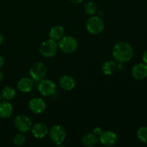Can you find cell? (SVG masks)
Wrapping results in <instances>:
<instances>
[{
  "instance_id": "6da1fadb",
  "label": "cell",
  "mask_w": 147,
  "mask_h": 147,
  "mask_svg": "<svg viewBox=\"0 0 147 147\" xmlns=\"http://www.w3.org/2000/svg\"><path fill=\"white\" fill-rule=\"evenodd\" d=\"M134 49L126 42H119L114 45L112 51L113 58L119 63H124L130 61L134 57Z\"/></svg>"
},
{
  "instance_id": "7a4b0ae2",
  "label": "cell",
  "mask_w": 147,
  "mask_h": 147,
  "mask_svg": "<svg viewBox=\"0 0 147 147\" xmlns=\"http://www.w3.org/2000/svg\"><path fill=\"white\" fill-rule=\"evenodd\" d=\"M58 47L62 52L67 54L73 53L77 50L78 42L76 37L73 36H63L59 41Z\"/></svg>"
},
{
  "instance_id": "3957f363",
  "label": "cell",
  "mask_w": 147,
  "mask_h": 147,
  "mask_svg": "<svg viewBox=\"0 0 147 147\" xmlns=\"http://www.w3.org/2000/svg\"><path fill=\"white\" fill-rule=\"evenodd\" d=\"M86 27L90 34L96 35L103 31L105 24L100 17L98 16H93L88 19L86 23Z\"/></svg>"
},
{
  "instance_id": "277c9868",
  "label": "cell",
  "mask_w": 147,
  "mask_h": 147,
  "mask_svg": "<svg viewBox=\"0 0 147 147\" xmlns=\"http://www.w3.org/2000/svg\"><path fill=\"white\" fill-rule=\"evenodd\" d=\"M58 48V45L56 43L55 40L49 39L42 42L40 45V53L45 57H53L56 55Z\"/></svg>"
},
{
  "instance_id": "5b68a950",
  "label": "cell",
  "mask_w": 147,
  "mask_h": 147,
  "mask_svg": "<svg viewBox=\"0 0 147 147\" xmlns=\"http://www.w3.org/2000/svg\"><path fill=\"white\" fill-rule=\"evenodd\" d=\"M49 135L51 140L57 146L63 144L66 138V131L63 126L60 125H55L53 126L49 131Z\"/></svg>"
},
{
  "instance_id": "8992f818",
  "label": "cell",
  "mask_w": 147,
  "mask_h": 147,
  "mask_svg": "<svg viewBox=\"0 0 147 147\" xmlns=\"http://www.w3.org/2000/svg\"><path fill=\"white\" fill-rule=\"evenodd\" d=\"M14 126L19 131L25 133L32 129V123L28 116L25 115H18L14 119Z\"/></svg>"
},
{
  "instance_id": "52a82bcc",
  "label": "cell",
  "mask_w": 147,
  "mask_h": 147,
  "mask_svg": "<svg viewBox=\"0 0 147 147\" xmlns=\"http://www.w3.org/2000/svg\"><path fill=\"white\" fill-rule=\"evenodd\" d=\"M47 69L42 63H36L31 67L30 75L32 80L35 82H40L45 78Z\"/></svg>"
},
{
  "instance_id": "ba28073f",
  "label": "cell",
  "mask_w": 147,
  "mask_h": 147,
  "mask_svg": "<svg viewBox=\"0 0 147 147\" xmlns=\"http://www.w3.org/2000/svg\"><path fill=\"white\" fill-rule=\"evenodd\" d=\"M38 91L44 96H53L56 92V85L53 80L43 79L38 85Z\"/></svg>"
},
{
  "instance_id": "9c48e42d",
  "label": "cell",
  "mask_w": 147,
  "mask_h": 147,
  "mask_svg": "<svg viewBox=\"0 0 147 147\" xmlns=\"http://www.w3.org/2000/svg\"><path fill=\"white\" fill-rule=\"evenodd\" d=\"M99 140L103 146H113L117 143L118 136L111 131H104L99 135Z\"/></svg>"
},
{
  "instance_id": "30bf717a",
  "label": "cell",
  "mask_w": 147,
  "mask_h": 147,
  "mask_svg": "<svg viewBox=\"0 0 147 147\" xmlns=\"http://www.w3.org/2000/svg\"><path fill=\"white\" fill-rule=\"evenodd\" d=\"M29 109L32 113L40 114L45 110L46 103L44 100L40 98H33L29 102Z\"/></svg>"
},
{
  "instance_id": "8fae6325",
  "label": "cell",
  "mask_w": 147,
  "mask_h": 147,
  "mask_svg": "<svg viewBox=\"0 0 147 147\" xmlns=\"http://www.w3.org/2000/svg\"><path fill=\"white\" fill-rule=\"evenodd\" d=\"M132 76L138 80H144L147 78V65L145 63H138L132 68Z\"/></svg>"
},
{
  "instance_id": "7c38bea8",
  "label": "cell",
  "mask_w": 147,
  "mask_h": 147,
  "mask_svg": "<svg viewBox=\"0 0 147 147\" xmlns=\"http://www.w3.org/2000/svg\"><path fill=\"white\" fill-rule=\"evenodd\" d=\"M32 133L37 139L45 138L49 134L48 126L44 123H37L32 126Z\"/></svg>"
},
{
  "instance_id": "4fadbf2b",
  "label": "cell",
  "mask_w": 147,
  "mask_h": 147,
  "mask_svg": "<svg viewBox=\"0 0 147 147\" xmlns=\"http://www.w3.org/2000/svg\"><path fill=\"white\" fill-rule=\"evenodd\" d=\"M59 84L60 88L64 90H71L76 86L74 78L70 76H63L59 79Z\"/></svg>"
},
{
  "instance_id": "5bb4252c",
  "label": "cell",
  "mask_w": 147,
  "mask_h": 147,
  "mask_svg": "<svg viewBox=\"0 0 147 147\" xmlns=\"http://www.w3.org/2000/svg\"><path fill=\"white\" fill-rule=\"evenodd\" d=\"M17 89L22 93H29L33 87V80L29 78H22L17 83Z\"/></svg>"
},
{
  "instance_id": "9a60e30c",
  "label": "cell",
  "mask_w": 147,
  "mask_h": 147,
  "mask_svg": "<svg viewBox=\"0 0 147 147\" xmlns=\"http://www.w3.org/2000/svg\"><path fill=\"white\" fill-rule=\"evenodd\" d=\"M12 105L7 100L0 102V117L1 119H8L12 115Z\"/></svg>"
},
{
  "instance_id": "2e32d148",
  "label": "cell",
  "mask_w": 147,
  "mask_h": 147,
  "mask_svg": "<svg viewBox=\"0 0 147 147\" xmlns=\"http://www.w3.org/2000/svg\"><path fill=\"white\" fill-rule=\"evenodd\" d=\"M65 34V30L62 26L55 25L50 29L49 35L54 40H60Z\"/></svg>"
},
{
  "instance_id": "e0dca14e",
  "label": "cell",
  "mask_w": 147,
  "mask_h": 147,
  "mask_svg": "<svg viewBox=\"0 0 147 147\" xmlns=\"http://www.w3.org/2000/svg\"><path fill=\"white\" fill-rule=\"evenodd\" d=\"M82 143L85 146L93 147L98 143V138L94 134H88L82 138Z\"/></svg>"
},
{
  "instance_id": "ac0fdd59",
  "label": "cell",
  "mask_w": 147,
  "mask_h": 147,
  "mask_svg": "<svg viewBox=\"0 0 147 147\" xmlns=\"http://www.w3.org/2000/svg\"><path fill=\"white\" fill-rule=\"evenodd\" d=\"M116 69H117L116 63L113 60H109V61L105 62L102 65V71L105 75H107V76H111V75L113 74L116 72Z\"/></svg>"
},
{
  "instance_id": "d6986e66",
  "label": "cell",
  "mask_w": 147,
  "mask_h": 147,
  "mask_svg": "<svg viewBox=\"0 0 147 147\" xmlns=\"http://www.w3.org/2000/svg\"><path fill=\"white\" fill-rule=\"evenodd\" d=\"M16 91L11 86H6L1 90V98L5 100H10L15 97Z\"/></svg>"
},
{
  "instance_id": "ffe728a7",
  "label": "cell",
  "mask_w": 147,
  "mask_h": 147,
  "mask_svg": "<svg viewBox=\"0 0 147 147\" xmlns=\"http://www.w3.org/2000/svg\"><path fill=\"white\" fill-rule=\"evenodd\" d=\"M97 8L98 7L96 2L93 1H88L84 4L85 11L89 15H93V14H96Z\"/></svg>"
},
{
  "instance_id": "44dd1931",
  "label": "cell",
  "mask_w": 147,
  "mask_h": 147,
  "mask_svg": "<svg viewBox=\"0 0 147 147\" xmlns=\"http://www.w3.org/2000/svg\"><path fill=\"white\" fill-rule=\"evenodd\" d=\"M137 137L142 143L147 144V127L142 126L137 131Z\"/></svg>"
},
{
  "instance_id": "7402d4cb",
  "label": "cell",
  "mask_w": 147,
  "mask_h": 147,
  "mask_svg": "<svg viewBox=\"0 0 147 147\" xmlns=\"http://www.w3.org/2000/svg\"><path fill=\"white\" fill-rule=\"evenodd\" d=\"M26 139H27V138H26L25 135L22 134H18L14 137L13 142H14V145L20 146H22L25 143Z\"/></svg>"
},
{
  "instance_id": "603a6c76",
  "label": "cell",
  "mask_w": 147,
  "mask_h": 147,
  "mask_svg": "<svg viewBox=\"0 0 147 147\" xmlns=\"http://www.w3.org/2000/svg\"><path fill=\"white\" fill-rule=\"evenodd\" d=\"M102 131H103L101 130V129L100 127H96L94 129V134H96V136H99L101 134Z\"/></svg>"
},
{
  "instance_id": "cb8c5ba5",
  "label": "cell",
  "mask_w": 147,
  "mask_h": 147,
  "mask_svg": "<svg viewBox=\"0 0 147 147\" xmlns=\"http://www.w3.org/2000/svg\"><path fill=\"white\" fill-rule=\"evenodd\" d=\"M142 60L144 62L145 64L147 65V50L143 53V55H142Z\"/></svg>"
},
{
  "instance_id": "d4e9b609",
  "label": "cell",
  "mask_w": 147,
  "mask_h": 147,
  "mask_svg": "<svg viewBox=\"0 0 147 147\" xmlns=\"http://www.w3.org/2000/svg\"><path fill=\"white\" fill-rule=\"evenodd\" d=\"M4 58H3V57L1 55H0V68H1V67H3V65H4Z\"/></svg>"
},
{
  "instance_id": "484cf974",
  "label": "cell",
  "mask_w": 147,
  "mask_h": 147,
  "mask_svg": "<svg viewBox=\"0 0 147 147\" xmlns=\"http://www.w3.org/2000/svg\"><path fill=\"white\" fill-rule=\"evenodd\" d=\"M70 1H71L73 4H80V3L83 2L84 0H69Z\"/></svg>"
},
{
  "instance_id": "4316f807",
  "label": "cell",
  "mask_w": 147,
  "mask_h": 147,
  "mask_svg": "<svg viewBox=\"0 0 147 147\" xmlns=\"http://www.w3.org/2000/svg\"><path fill=\"white\" fill-rule=\"evenodd\" d=\"M3 41H4V37H3L2 34L0 32V45L3 43Z\"/></svg>"
},
{
  "instance_id": "83f0119b",
  "label": "cell",
  "mask_w": 147,
  "mask_h": 147,
  "mask_svg": "<svg viewBox=\"0 0 147 147\" xmlns=\"http://www.w3.org/2000/svg\"><path fill=\"white\" fill-rule=\"evenodd\" d=\"M4 80V74L1 71H0V82H1Z\"/></svg>"
},
{
  "instance_id": "f1b7e54d",
  "label": "cell",
  "mask_w": 147,
  "mask_h": 147,
  "mask_svg": "<svg viewBox=\"0 0 147 147\" xmlns=\"http://www.w3.org/2000/svg\"><path fill=\"white\" fill-rule=\"evenodd\" d=\"M1 98H1V95H0V102L1 101Z\"/></svg>"
}]
</instances>
